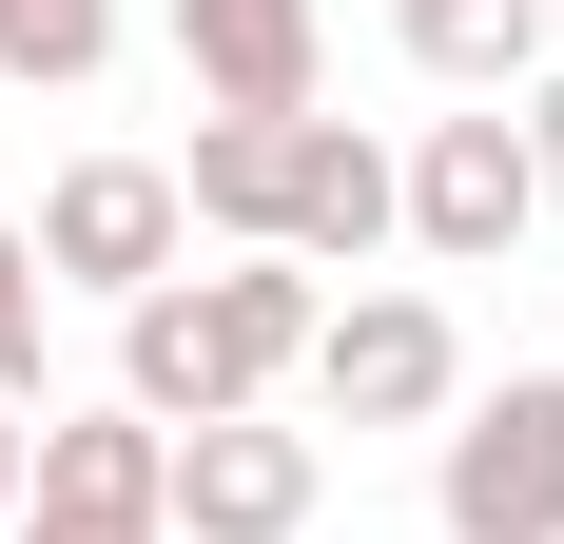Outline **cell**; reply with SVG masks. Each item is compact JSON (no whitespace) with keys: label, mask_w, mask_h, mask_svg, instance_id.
Returning a JSON list of instances; mask_svg holds the SVG:
<instances>
[{"label":"cell","mask_w":564,"mask_h":544,"mask_svg":"<svg viewBox=\"0 0 564 544\" xmlns=\"http://www.w3.org/2000/svg\"><path fill=\"white\" fill-rule=\"evenodd\" d=\"M312 312H332V292H312V272L292 253H175L156 292H137V312H117V409H156V428H234V409H273L292 370H312Z\"/></svg>","instance_id":"6da1fadb"},{"label":"cell","mask_w":564,"mask_h":544,"mask_svg":"<svg viewBox=\"0 0 564 544\" xmlns=\"http://www.w3.org/2000/svg\"><path fill=\"white\" fill-rule=\"evenodd\" d=\"M429 525L448 544H564V370H507L429 428Z\"/></svg>","instance_id":"7a4b0ae2"},{"label":"cell","mask_w":564,"mask_h":544,"mask_svg":"<svg viewBox=\"0 0 564 544\" xmlns=\"http://www.w3.org/2000/svg\"><path fill=\"white\" fill-rule=\"evenodd\" d=\"M292 389H312L332 428H448L467 409V330H448V292H332Z\"/></svg>","instance_id":"3957f363"},{"label":"cell","mask_w":564,"mask_h":544,"mask_svg":"<svg viewBox=\"0 0 564 544\" xmlns=\"http://www.w3.org/2000/svg\"><path fill=\"white\" fill-rule=\"evenodd\" d=\"M390 175H409V253H429V272H507L525 233H545V175H525V117H507V98L429 117Z\"/></svg>","instance_id":"277c9868"},{"label":"cell","mask_w":564,"mask_h":544,"mask_svg":"<svg viewBox=\"0 0 564 544\" xmlns=\"http://www.w3.org/2000/svg\"><path fill=\"white\" fill-rule=\"evenodd\" d=\"M20 525H58V544H175V428L156 409H40Z\"/></svg>","instance_id":"5b68a950"},{"label":"cell","mask_w":564,"mask_h":544,"mask_svg":"<svg viewBox=\"0 0 564 544\" xmlns=\"http://www.w3.org/2000/svg\"><path fill=\"white\" fill-rule=\"evenodd\" d=\"M20 233H40V272H58V292H98V312H137V292L195 253V215H175V156H58Z\"/></svg>","instance_id":"8992f818"},{"label":"cell","mask_w":564,"mask_h":544,"mask_svg":"<svg viewBox=\"0 0 564 544\" xmlns=\"http://www.w3.org/2000/svg\"><path fill=\"white\" fill-rule=\"evenodd\" d=\"M312 505H332V428H292V409L175 428V544H312Z\"/></svg>","instance_id":"52a82bcc"},{"label":"cell","mask_w":564,"mask_h":544,"mask_svg":"<svg viewBox=\"0 0 564 544\" xmlns=\"http://www.w3.org/2000/svg\"><path fill=\"white\" fill-rule=\"evenodd\" d=\"M195 117H312L332 98V0H175Z\"/></svg>","instance_id":"ba28073f"},{"label":"cell","mask_w":564,"mask_h":544,"mask_svg":"<svg viewBox=\"0 0 564 544\" xmlns=\"http://www.w3.org/2000/svg\"><path fill=\"white\" fill-rule=\"evenodd\" d=\"M390 233H409V175H390V137H350V117L312 98V117H292V215H273V253H292V272H370Z\"/></svg>","instance_id":"9c48e42d"},{"label":"cell","mask_w":564,"mask_h":544,"mask_svg":"<svg viewBox=\"0 0 564 544\" xmlns=\"http://www.w3.org/2000/svg\"><path fill=\"white\" fill-rule=\"evenodd\" d=\"M390 40H409V78H448V98H525L564 58V0H390Z\"/></svg>","instance_id":"30bf717a"},{"label":"cell","mask_w":564,"mask_h":544,"mask_svg":"<svg viewBox=\"0 0 564 544\" xmlns=\"http://www.w3.org/2000/svg\"><path fill=\"white\" fill-rule=\"evenodd\" d=\"M175 215L215 233V253H273V215H292V117H195V156H175Z\"/></svg>","instance_id":"8fae6325"},{"label":"cell","mask_w":564,"mask_h":544,"mask_svg":"<svg viewBox=\"0 0 564 544\" xmlns=\"http://www.w3.org/2000/svg\"><path fill=\"white\" fill-rule=\"evenodd\" d=\"M117 58V0H0V98H78Z\"/></svg>","instance_id":"7c38bea8"},{"label":"cell","mask_w":564,"mask_h":544,"mask_svg":"<svg viewBox=\"0 0 564 544\" xmlns=\"http://www.w3.org/2000/svg\"><path fill=\"white\" fill-rule=\"evenodd\" d=\"M40 312H58V272H40V233L0 215V389L40 409Z\"/></svg>","instance_id":"4fadbf2b"},{"label":"cell","mask_w":564,"mask_h":544,"mask_svg":"<svg viewBox=\"0 0 564 544\" xmlns=\"http://www.w3.org/2000/svg\"><path fill=\"white\" fill-rule=\"evenodd\" d=\"M507 117H525V175H545V215H564V58H545V78H525Z\"/></svg>","instance_id":"5bb4252c"},{"label":"cell","mask_w":564,"mask_h":544,"mask_svg":"<svg viewBox=\"0 0 564 544\" xmlns=\"http://www.w3.org/2000/svg\"><path fill=\"white\" fill-rule=\"evenodd\" d=\"M20 447H40V428H20V389H0V525H20Z\"/></svg>","instance_id":"9a60e30c"}]
</instances>
